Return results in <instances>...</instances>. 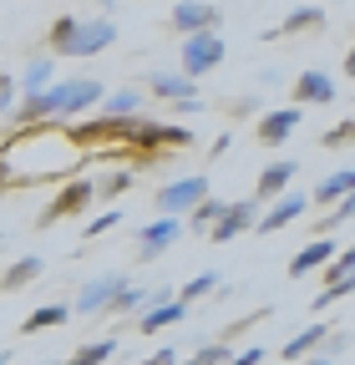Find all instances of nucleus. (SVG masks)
<instances>
[{
  "label": "nucleus",
  "instance_id": "obj_1",
  "mask_svg": "<svg viewBox=\"0 0 355 365\" xmlns=\"http://www.w3.org/2000/svg\"><path fill=\"white\" fill-rule=\"evenodd\" d=\"M81 163V148L71 143L66 132H56V122H41V127H21L16 137L0 143V168L11 173V182L31 188V182H51L66 178Z\"/></svg>",
  "mask_w": 355,
  "mask_h": 365
},
{
  "label": "nucleus",
  "instance_id": "obj_2",
  "mask_svg": "<svg viewBox=\"0 0 355 365\" xmlns=\"http://www.w3.org/2000/svg\"><path fill=\"white\" fill-rule=\"evenodd\" d=\"M193 143V132L188 127H168V122H148V117H138L132 122V137H127V148H132V158H158V153H183Z\"/></svg>",
  "mask_w": 355,
  "mask_h": 365
},
{
  "label": "nucleus",
  "instance_id": "obj_3",
  "mask_svg": "<svg viewBox=\"0 0 355 365\" xmlns=\"http://www.w3.org/2000/svg\"><path fill=\"white\" fill-rule=\"evenodd\" d=\"M92 198H97V178H66L61 188H56V198L41 208V228H51V223H61V218L86 213V208H92Z\"/></svg>",
  "mask_w": 355,
  "mask_h": 365
},
{
  "label": "nucleus",
  "instance_id": "obj_4",
  "mask_svg": "<svg viewBox=\"0 0 355 365\" xmlns=\"http://www.w3.org/2000/svg\"><path fill=\"white\" fill-rule=\"evenodd\" d=\"M218 61H224V36L218 31H203V36H188L183 41V56H178V71H183L188 81L218 71Z\"/></svg>",
  "mask_w": 355,
  "mask_h": 365
},
{
  "label": "nucleus",
  "instance_id": "obj_5",
  "mask_svg": "<svg viewBox=\"0 0 355 365\" xmlns=\"http://www.w3.org/2000/svg\"><path fill=\"white\" fill-rule=\"evenodd\" d=\"M203 198H213L208 193V178H178V182H163L158 188V213H173V218H188Z\"/></svg>",
  "mask_w": 355,
  "mask_h": 365
},
{
  "label": "nucleus",
  "instance_id": "obj_6",
  "mask_svg": "<svg viewBox=\"0 0 355 365\" xmlns=\"http://www.w3.org/2000/svg\"><path fill=\"white\" fill-rule=\"evenodd\" d=\"M183 234H188V218H173V213H163L158 223H143V228H138V259H143V264L163 259Z\"/></svg>",
  "mask_w": 355,
  "mask_h": 365
},
{
  "label": "nucleus",
  "instance_id": "obj_7",
  "mask_svg": "<svg viewBox=\"0 0 355 365\" xmlns=\"http://www.w3.org/2000/svg\"><path fill=\"white\" fill-rule=\"evenodd\" d=\"M117 41V21H107V16H97V21H76V31H71V41H66V61H81V56H97V51H107V46Z\"/></svg>",
  "mask_w": 355,
  "mask_h": 365
},
{
  "label": "nucleus",
  "instance_id": "obj_8",
  "mask_svg": "<svg viewBox=\"0 0 355 365\" xmlns=\"http://www.w3.org/2000/svg\"><path fill=\"white\" fill-rule=\"evenodd\" d=\"M127 289V274H102V279H86L81 289H76V314H112V304H117V294Z\"/></svg>",
  "mask_w": 355,
  "mask_h": 365
},
{
  "label": "nucleus",
  "instance_id": "obj_9",
  "mask_svg": "<svg viewBox=\"0 0 355 365\" xmlns=\"http://www.w3.org/2000/svg\"><path fill=\"white\" fill-rule=\"evenodd\" d=\"M173 31L178 36H203V31H218V21H224V16H218V6H208V0H178V6H173Z\"/></svg>",
  "mask_w": 355,
  "mask_h": 365
},
{
  "label": "nucleus",
  "instance_id": "obj_10",
  "mask_svg": "<svg viewBox=\"0 0 355 365\" xmlns=\"http://www.w3.org/2000/svg\"><path fill=\"white\" fill-rule=\"evenodd\" d=\"M183 314H188V304H178V294L153 289V304L138 314V330H143V335H158V330H168V325H183Z\"/></svg>",
  "mask_w": 355,
  "mask_h": 365
},
{
  "label": "nucleus",
  "instance_id": "obj_11",
  "mask_svg": "<svg viewBox=\"0 0 355 365\" xmlns=\"http://www.w3.org/2000/svg\"><path fill=\"white\" fill-rule=\"evenodd\" d=\"M304 208H309V193H284V198H274L269 208L259 213L254 234H279V228H289L294 218H304Z\"/></svg>",
  "mask_w": 355,
  "mask_h": 365
},
{
  "label": "nucleus",
  "instance_id": "obj_12",
  "mask_svg": "<svg viewBox=\"0 0 355 365\" xmlns=\"http://www.w3.org/2000/svg\"><path fill=\"white\" fill-rule=\"evenodd\" d=\"M299 122H304L299 107H274V112H264V117H259V148H279V143H289V137L299 132Z\"/></svg>",
  "mask_w": 355,
  "mask_h": 365
},
{
  "label": "nucleus",
  "instance_id": "obj_13",
  "mask_svg": "<svg viewBox=\"0 0 355 365\" xmlns=\"http://www.w3.org/2000/svg\"><path fill=\"white\" fill-rule=\"evenodd\" d=\"M254 223H259V203H254V198H244V203H229V208H224V218H218V223L208 228V239H213V244H229V239L249 234Z\"/></svg>",
  "mask_w": 355,
  "mask_h": 365
},
{
  "label": "nucleus",
  "instance_id": "obj_14",
  "mask_svg": "<svg viewBox=\"0 0 355 365\" xmlns=\"http://www.w3.org/2000/svg\"><path fill=\"white\" fill-rule=\"evenodd\" d=\"M148 91H153V97H163L168 107L198 102V81H188L183 71H153V76H148Z\"/></svg>",
  "mask_w": 355,
  "mask_h": 365
},
{
  "label": "nucleus",
  "instance_id": "obj_15",
  "mask_svg": "<svg viewBox=\"0 0 355 365\" xmlns=\"http://www.w3.org/2000/svg\"><path fill=\"white\" fill-rule=\"evenodd\" d=\"M294 173H299V163H289V158L269 163V168L259 173V193H254V203H274V198H284L289 182H294Z\"/></svg>",
  "mask_w": 355,
  "mask_h": 365
},
{
  "label": "nucleus",
  "instance_id": "obj_16",
  "mask_svg": "<svg viewBox=\"0 0 355 365\" xmlns=\"http://www.w3.org/2000/svg\"><path fill=\"white\" fill-rule=\"evenodd\" d=\"M294 102L330 107V102H335V81H330L325 71H299V76H294Z\"/></svg>",
  "mask_w": 355,
  "mask_h": 365
},
{
  "label": "nucleus",
  "instance_id": "obj_17",
  "mask_svg": "<svg viewBox=\"0 0 355 365\" xmlns=\"http://www.w3.org/2000/svg\"><path fill=\"white\" fill-rule=\"evenodd\" d=\"M330 259H335V244H330V239H315V244H304V249L289 259V279H304V274L325 269Z\"/></svg>",
  "mask_w": 355,
  "mask_h": 365
},
{
  "label": "nucleus",
  "instance_id": "obj_18",
  "mask_svg": "<svg viewBox=\"0 0 355 365\" xmlns=\"http://www.w3.org/2000/svg\"><path fill=\"white\" fill-rule=\"evenodd\" d=\"M41 274H46V259H41V254H26V259H16L6 274H0V289H6V294H16V289L36 284Z\"/></svg>",
  "mask_w": 355,
  "mask_h": 365
},
{
  "label": "nucleus",
  "instance_id": "obj_19",
  "mask_svg": "<svg viewBox=\"0 0 355 365\" xmlns=\"http://www.w3.org/2000/svg\"><path fill=\"white\" fill-rule=\"evenodd\" d=\"M330 335H335V330L325 325V319H320V325H304V330H299V335H294L289 345H279V355L299 365V360H309V355H315V345H325Z\"/></svg>",
  "mask_w": 355,
  "mask_h": 365
},
{
  "label": "nucleus",
  "instance_id": "obj_20",
  "mask_svg": "<svg viewBox=\"0 0 355 365\" xmlns=\"http://www.w3.org/2000/svg\"><path fill=\"white\" fill-rule=\"evenodd\" d=\"M71 314H76V309L56 299V304H41V309H31V314L21 319V330H26V335H41V330H61Z\"/></svg>",
  "mask_w": 355,
  "mask_h": 365
},
{
  "label": "nucleus",
  "instance_id": "obj_21",
  "mask_svg": "<svg viewBox=\"0 0 355 365\" xmlns=\"http://www.w3.org/2000/svg\"><path fill=\"white\" fill-rule=\"evenodd\" d=\"M46 86H56V61L36 56V61L21 71V97H36V91H46Z\"/></svg>",
  "mask_w": 355,
  "mask_h": 365
},
{
  "label": "nucleus",
  "instance_id": "obj_22",
  "mask_svg": "<svg viewBox=\"0 0 355 365\" xmlns=\"http://www.w3.org/2000/svg\"><path fill=\"white\" fill-rule=\"evenodd\" d=\"M350 193H355V168H340V173H330L309 198H315V203H340V198H350Z\"/></svg>",
  "mask_w": 355,
  "mask_h": 365
},
{
  "label": "nucleus",
  "instance_id": "obj_23",
  "mask_svg": "<svg viewBox=\"0 0 355 365\" xmlns=\"http://www.w3.org/2000/svg\"><path fill=\"white\" fill-rule=\"evenodd\" d=\"M320 26H325L320 6H299V11H289V16H284V26H274V31H269V41H279V36H294V31H320Z\"/></svg>",
  "mask_w": 355,
  "mask_h": 365
},
{
  "label": "nucleus",
  "instance_id": "obj_24",
  "mask_svg": "<svg viewBox=\"0 0 355 365\" xmlns=\"http://www.w3.org/2000/svg\"><path fill=\"white\" fill-rule=\"evenodd\" d=\"M102 117H143V91H112V97H102Z\"/></svg>",
  "mask_w": 355,
  "mask_h": 365
},
{
  "label": "nucleus",
  "instance_id": "obj_25",
  "mask_svg": "<svg viewBox=\"0 0 355 365\" xmlns=\"http://www.w3.org/2000/svg\"><path fill=\"white\" fill-rule=\"evenodd\" d=\"M117 355V340H92V345H81L71 360H61V365H107Z\"/></svg>",
  "mask_w": 355,
  "mask_h": 365
},
{
  "label": "nucleus",
  "instance_id": "obj_26",
  "mask_svg": "<svg viewBox=\"0 0 355 365\" xmlns=\"http://www.w3.org/2000/svg\"><path fill=\"white\" fill-rule=\"evenodd\" d=\"M224 208H229L224 198H203V203H198V208L188 213V228H198V234H208V228H213L218 218H224Z\"/></svg>",
  "mask_w": 355,
  "mask_h": 365
},
{
  "label": "nucleus",
  "instance_id": "obj_27",
  "mask_svg": "<svg viewBox=\"0 0 355 365\" xmlns=\"http://www.w3.org/2000/svg\"><path fill=\"white\" fill-rule=\"evenodd\" d=\"M213 289H218V274L203 269V274H193V279L178 289V304H193V299H203V294H213Z\"/></svg>",
  "mask_w": 355,
  "mask_h": 365
},
{
  "label": "nucleus",
  "instance_id": "obj_28",
  "mask_svg": "<svg viewBox=\"0 0 355 365\" xmlns=\"http://www.w3.org/2000/svg\"><path fill=\"white\" fill-rule=\"evenodd\" d=\"M148 304H153V289H143V284H138V289H132V284H127V289L117 294V304H112V314H143Z\"/></svg>",
  "mask_w": 355,
  "mask_h": 365
},
{
  "label": "nucleus",
  "instance_id": "obj_29",
  "mask_svg": "<svg viewBox=\"0 0 355 365\" xmlns=\"http://www.w3.org/2000/svg\"><path fill=\"white\" fill-rule=\"evenodd\" d=\"M234 360V345H224V340H218V345H198L183 365H229Z\"/></svg>",
  "mask_w": 355,
  "mask_h": 365
},
{
  "label": "nucleus",
  "instance_id": "obj_30",
  "mask_svg": "<svg viewBox=\"0 0 355 365\" xmlns=\"http://www.w3.org/2000/svg\"><path fill=\"white\" fill-rule=\"evenodd\" d=\"M127 188H132V173H127V168H117V173L97 178V198H122Z\"/></svg>",
  "mask_w": 355,
  "mask_h": 365
},
{
  "label": "nucleus",
  "instance_id": "obj_31",
  "mask_svg": "<svg viewBox=\"0 0 355 365\" xmlns=\"http://www.w3.org/2000/svg\"><path fill=\"white\" fill-rule=\"evenodd\" d=\"M350 218H355V193H350V198H340V208H335L325 223H315V228H320L315 239H330V228H340V223H350Z\"/></svg>",
  "mask_w": 355,
  "mask_h": 365
},
{
  "label": "nucleus",
  "instance_id": "obj_32",
  "mask_svg": "<svg viewBox=\"0 0 355 365\" xmlns=\"http://www.w3.org/2000/svg\"><path fill=\"white\" fill-rule=\"evenodd\" d=\"M355 143V117H345V122H335L325 137H320V148H350Z\"/></svg>",
  "mask_w": 355,
  "mask_h": 365
},
{
  "label": "nucleus",
  "instance_id": "obj_33",
  "mask_svg": "<svg viewBox=\"0 0 355 365\" xmlns=\"http://www.w3.org/2000/svg\"><path fill=\"white\" fill-rule=\"evenodd\" d=\"M117 223H122V213H117V208H107V213H97L92 223H86V228H81V239H102V234H112V228H117Z\"/></svg>",
  "mask_w": 355,
  "mask_h": 365
},
{
  "label": "nucleus",
  "instance_id": "obj_34",
  "mask_svg": "<svg viewBox=\"0 0 355 365\" xmlns=\"http://www.w3.org/2000/svg\"><path fill=\"white\" fill-rule=\"evenodd\" d=\"M340 274H355V244H350L345 254H335V259L325 264V284H335V279H340Z\"/></svg>",
  "mask_w": 355,
  "mask_h": 365
},
{
  "label": "nucleus",
  "instance_id": "obj_35",
  "mask_svg": "<svg viewBox=\"0 0 355 365\" xmlns=\"http://www.w3.org/2000/svg\"><path fill=\"white\" fill-rule=\"evenodd\" d=\"M71 31H76V16H56V21H51V46H56V56L66 51V41H71Z\"/></svg>",
  "mask_w": 355,
  "mask_h": 365
},
{
  "label": "nucleus",
  "instance_id": "obj_36",
  "mask_svg": "<svg viewBox=\"0 0 355 365\" xmlns=\"http://www.w3.org/2000/svg\"><path fill=\"white\" fill-rule=\"evenodd\" d=\"M16 91H21V81L0 71V117H11V107H16Z\"/></svg>",
  "mask_w": 355,
  "mask_h": 365
},
{
  "label": "nucleus",
  "instance_id": "obj_37",
  "mask_svg": "<svg viewBox=\"0 0 355 365\" xmlns=\"http://www.w3.org/2000/svg\"><path fill=\"white\" fill-rule=\"evenodd\" d=\"M229 365H264V345H249V350H239Z\"/></svg>",
  "mask_w": 355,
  "mask_h": 365
},
{
  "label": "nucleus",
  "instance_id": "obj_38",
  "mask_svg": "<svg viewBox=\"0 0 355 365\" xmlns=\"http://www.w3.org/2000/svg\"><path fill=\"white\" fill-rule=\"evenodd\" d=\"M143 365H178V350H168V345H163V350H153Z\"/></svg>",
  "mask_w": 355,
  "mask_h": 365
},
{
  "label": "nucleus",
  "instance_id": "obj_39",
  "mask_svg": "<svg viewBox=\"0 0 355 365\" xmlns=\"http://www.w3.org/2000/svg\"><path fill=\"white\" fill-rule=\"evenodd\" d=\"M229 112H234V117H249V112H254V97H234Z\"/></svg>",
  "mask_w": 355,
  "mask_h": 365
},
{
  "label": "nucleus",
  "instance_id": "obj_40",
  "mask_svg": "<svg viewBox=\"0 0 355 365\" xmlns=\"http://www.w3.org/2000/svg\"><path fill=\"white\" fill-rule=\"evenodd\" d=\"M304 365H335V360H330V355H309Z\"/></svg>",
  "mask_w": 355,
  "mask_h": 365
},
{
  "label": "nucleus",
  "instance_id": "obj_41",
  "mask_svg": "<svg viewBox=\"0 0 355 365\" xmlns=\"http://www.w3.org/2000/svg\"><path fill=\"white\" fill-rule=\"evenodd\" d=\"M345 76H355V46H350V56H345Z\"/></svg>",
  "mask_w": 355,
  "mask_h": 365
},
{
  "label": "nucleus",
  "instance_id": "obj_42",
  "mask_svg": "<svg viewBox=\"0 0 355 365\" xmlns=\"http://www.w3.org/2000/svg\"><path fill=\"white\" fill-rule=\"evenodd\" d=\"M6 182H11V173H6V168H0V188H6Z\"/></svg>",
  "mask_w": 355,
  "mask_h": 365
},
{
  "label": "nucleus",
  "instance_id": "obj_43",
  "mask_svg": "<svg viewBox=\"0 0 355 365\" xmlns=\"http://www.w3.org/2000/svg\"><path fill=\"white\" fill-rule=\"evenodd\" d=\"M0 365H6V355H0Z\"/></svg>",
  "mask_w": 355,
  "mask_h": 365
},
{
  "label": "nucleus",
  "instance_id": "obj_44",
  "mask_svg": "<svg viewBox=\"0 0 355 365\" xmlns=\"http://www.w3.org/2000/svg\"><path fill=\"white\" fill-rule=\"evenodd\" d=\"M51 365H56V360H51Z\"/></svg>",
  "mask_w": 355,
  "mask_h": 365
}]
</instances>
